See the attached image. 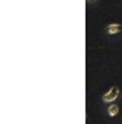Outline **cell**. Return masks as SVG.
I'll list each match as a JSON object with an SVG mask.
<instances>
[{
  "instance_id": "1",
  "label": "cell",
  "mask_w": 122,
  "mask_h": 124,
  "mask_svg": "<svg viewBox=\"0 0 122 124\" xmlns=\"http://www.w3.org/2000/svg\"><path fill=\"white\" fill-rule=\"evenodd\" d=\"M119 94H120V91H119V87L117 86H113V87H110L107 93L103 94V101L105 103H113L119 98Z\"/></svg>"
},
{
  "instance_id": "2",
  "label": "cell",
  "mask_w": 122,
  "mask_h": 124,
  "mask_svg": "<svg viewBox=\"0 0 122 124\" xmlns=\"http://www.w3.org/2000/svg\"><path fill=\"white\" fill-rule=\"evenodd\" d=\"M107 31H108L110 35H117V33H120V31H122V24H119V23L108 24V26H107Z\"/></svg>"
},
{
  "instance_id": "3",
  "label": "cell",
  "mask_w": 122,
  "mask_h": 124,
  "mask_svg": "<svg viewBox=\"0 0 122 124\" xmlns=\"http://www.w3.org/2000/svg\"><path fill=\"white\" fill-rule=\"evenodd\" d=\"M117 114H119V105L110 103V107H108V115H110V117H115Z\"/></svg>"
},
{
  "instance_id": "4",
  "label": "cell",
  "mask_w": 122,
  "mask_h": 124,
  "mask_svg": "<svg viewBox=\"0 0 122 124\" xmlns=\"http://www.w3.org/2000/svg\"><path fill=\"white\" fill-rule=\"evenodd\" d=\"M89 2H96V0H89Z\"/></svg>"
}]
</instances>
